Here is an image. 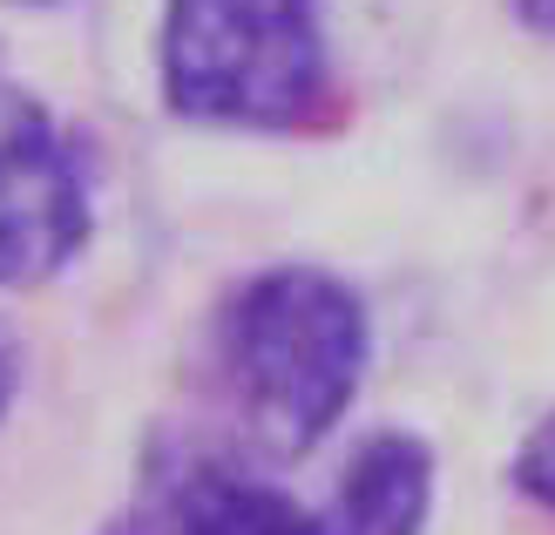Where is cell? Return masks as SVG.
Returning <instances> with one entry per match:
<instances>
[{
	"label": "cell",
	"instance_id": "1",
	"mask_svg": "<svg viewBox=\"0 0 555 535\" xmlns=\"http://www.w3.org/2000/svg\"><path fill=\"white\" fill-rule=\"evenodd\" d=\"M210 340L217 373L278 461L312 455L339 428L373 359L366 298L325 265H264L237 278L210 319Z\"/></svg>",
	"mask_w": 555,
	"mask_h": 535
},
{
	"label": "cell",
	"instance_id": "2",
	"mask_svg": "<svg viewBox=\"0 0 555 535\" xmlns=\"http://www.w3.org/2000/svg\"><path fill=\"white\" fill-rule=\"evenodd\" d=\"M156 68L183 123L298 136L339 109L319 0H170Z\"/></svg>",
	"mask_w": 555,
	"mask_h": 535
},
{
	"label": "cell",
	"instance_id": "3",
	"mask_svg": "<svg viewBox=\"0 0 555 535\" xmlns=\"http://www.w3.org/2000/svg\"><path fill=\"white\" fill-rule=\"evenodd\" d=\"M89 244V183L35 95L0 81V285H41Z\"/></svg>",
	"mask_w": 555,
	"mask_h": 535
},
{
	"label": "cell",
	"instance_id": "4",
	"mask_svg": "<svg viewBox=\"0 0 555 535\" xmlns=\"http://www.w3.org/2000/svg\"><path fill=\"white\" fill-rule=\"evenodd\" d=\"M434 515V447L406 428H379L352 447L319 535H421Z\"/></svg>",
	"mask_w": 555,
	"mask_h": 535
},
{
	"label": "cell",
	"instance_id": "5",
	"mask_svg": "<svg viewBox=\"0 0 555 535\" xmlns=\"http://www.w3.org/2000/svg\"><path fill=\"white\" fill-rule=\"evenodd\" d=\"M163 535H319V515L258 482L251 468L204 461L163 501Z\"/></svg>",
	"mask_w": 555,
	"mask_h": 535
},
{
	"label": "cell",
	"instance_id": "6",
	"mask_svg": "<svg viewBox=\"0 0 555 535\" xmlns=\"http://www.w3.org/2000/svg\"><path fill=\"white\" fill-rule=\"evenodd\" d=\"M508 482H515V495H529L535 509L555 515V407L535 420L529 434H521L515 461H508Z\"/></svg>",
	"mask_w": 555,
	"mask_h": 535
},
{
	"label": "cell",
	"instance_id": "7",
	"mask_svg": "<svg viewBox=\"0 0 555 535\" xmlns=\"http://www.w3.org/2000/svg\"><path fill=\"white\" fill-rule=\"evenodd\" d=\"M508 14L521 27H535V35H555V0H508Z\"/></svg>",
	"mask_w": 555,
	"mask_h": 535
},
{
	"label": "cell",
	"instance_id": "8",
	"mask_svg": "<svg viewBox=\"0 0 555 535\" xmlns=\"http://www.w3.org/2000/svg\"><path fill=\"white\" fill-rule=\"evenodd\" d=\"M14 393H21V366H14V353H8V346H0V420H8Z\"/></svg>",
	"mask_w": 555,
	"mask_h": 535
}]
</instances>
